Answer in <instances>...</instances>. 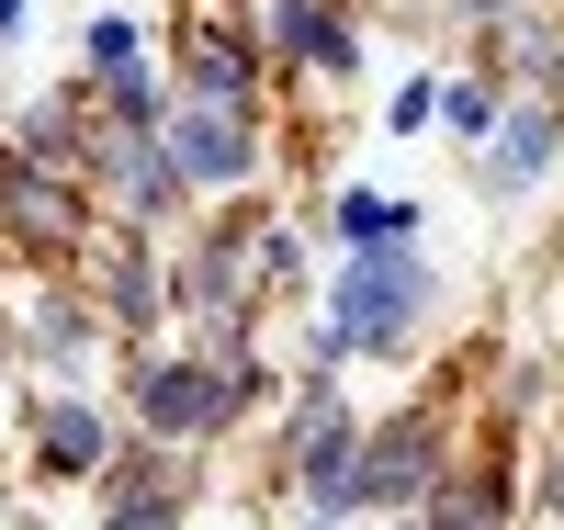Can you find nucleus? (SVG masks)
I'll return each instance as SVG.
<instances>
[{
    "label": "nucleus",
    "mask_w": 564,
    "mask_h": 530,
    "mask_svg": "<svg viewBox=\"0 0 564 530\" xmlns=\"http://www.w3.org/2000/svg\"><path fill=\"white\" fill-rule=\"evenodd\" d=\"M406 316H417V260L384 237V249H361L339 271V350L350 339H406Z\"/></svg>",
    "instance_id": "obj_1"
},
{
    "label": "nucleus",
    "mask_w": 564,
    "mask_h": 530,
    "mask_svg": "<svg viewBox=\"0 0 564 530\" xmlns=\"http://www.w3.org/2000/svg\"><path fill=\"white\" fill-rule=\"evenodd\" d=\"M430 463H441V441H430V418H395V429H372V452L350 463V497H372V508H395V497H417V486H430Z\"/></svg>",
    "instance_id": "obj_2"
},
{
    "label": "nucleus",
    "mask_w": 564,
    "mask_h": 530,
    "mask_svg": "<svg viewBox=\"0 0 564 530\" xmlns=\"http://www.w3.org/2000/svg\"><path fill=\"white\" fill-rule=\"evenodd\" d=\"M249 383L238 372H193V361H159L148 383H135V407H148V429H215L226 407H238Z\"/></svg>",
    "instance_id": "obj_3"
},
{
    "label": "nucleus",
    "mask_w": 564,
    "mask_h": 530,
    "mask_svg": "<svg viewBox=\"0 0 564 530\" xmlns=\"http://www.w3.org/2000/svg\"><path fill=\"white\" fill-rule=\"evenodd\" d=\"M159 159H170V181H238V170H249V136L204 102V113H181V125H170V148H159Z\"/></svg>",
    "instance_id": "obj_4"
},
{
    "label": "nucleus",
    "mask_w": 564,
    "mask_h": 530,
    "mask_svg": "<svg viewBox=\"0 0 564 530\" xmlns=\"http://www.w3.org/2000/svg\"><path fill=\"white\" fill-rule=\"evenodd\" d=\"M294 463H305V486L316 497H350V418H339V396H305V429H294Z\"/></svg>",
    "instance_id": "obj_5"
},
{
    "label": "nucleus",
    "mask_w": 564,
    "mask_h": 530,
    "mask_svg": "<svg viewBox=\"0 0 564 530\" xmlns=\"http://www.w3.org/2000/svg\"><path fill=\"white\" fill-rule=\"evenodd\" d=\"M553 148H564V125H553L542 102H531V113H508V136H497V181H508V192L542 181V170H553Z\"/></svg>",
    "instance_id": "obj_6"
},
{
    "label": "nucleus",
    "mask_w": 564,
    "mask_h": 530,
    "mask_svg": "<svg viewBox=\"0 0 564 530\" xmlns=\"http://www.w3.org/2000/svg\"><path fill=\"white\" fill-rule=\"evenodd\" d=\"M12 226H34L45 249H68V237H79V204H68L45 170H12Z\"/></svg>",
    "instance_id": "obj_7"
},
{
    "label": "nucleus",
    "mask_w": 564,
    "mask_h": 530,
    "mask_svg": "<svg viewBox=\"0 0 564 530\" xmlns=\"http://www.w3.org/2000/svg\"><path fill=\"white\" fill-rule=\"evenodd\" d=\"M181 294H193V305H204V316L226 327V316H238V294H249V271H238V249H226V237H215V249L193 260V282H181Z\"/></svg>",
    "instance_id": "obj_8"
},
{
    "label": "nucleus",
    "mask_w": 564,
    "mask_h": 530,
    "mask_svg": "<svg viewBox=\"0 0 564 530\" xmlns=\"http://www.w3.org/2000/svg\"><path fill=\"white\" fill-rule=\"evenodd\" d=\"M282 45H294V57H316V68H350V23L305 12V0H282Z\"/></svg>",
    "instance_id": "obj_9"
},
{
    "label": "nucleus",
    "mask_w": 564,
    "mask_h": 530,
    "mask_svg": "<svg viewBox=\"0 0 564 530\" xmlns=\"http://www.w3.org/2000/svg\"><path fill=\"white\" fill-rule=\"evenodd\" d=\"M45 463L90 474V463H102V418H90V407H45Z\"/></svg>",
    "instance_id": "obj_10"
},
{
    "label": "nucleus",
    "mask_w": 564,
    "mask_h": 530,
    "mask_svg": "<svg viewBox=\"0 0 564 530\" xmlns=\"http://www.w3.org/2000/svg\"><path fill=\"white\" fill-rule=\"evenodd\" d=\"M193 90H204V102L226 113V102H238V90H249V57H238V45H226V34H193Z\"/></svg>",
    "instance_id": "obj_11"
},
{
    "label": "nucleus",
    "mask_w": 564,
    "mask_h": 530,
    "mask_svg": "<svg viewBox=\"0 0 564 530\" xmlns=\"http://www.w3.org/2000/svg\"><path fill=\"white\" fill-rule=\"evenodd\" d=\"M113 181H124V204H170V192H181V181H170V159L148 148V136H135V148H113Z\"/></svg>",
    "instance_id": "obj_12"
},
{
    "label": "nucleus",
    "mask_w": 564,
    "mask_h": 530,
    "mask_svg": "<svg viewBox=\"0 0 564 530\" xmlns=\"http://www.w3.org/2000/svg\"><path fill=\"white\" fill-rule=\"evenodd\" d=\"M339 226L361 237V249H384V237H406V215H395V204H372V192H350V204H339Z\"/></svg>",
    "instance_id": "obj_13"
},
{
    "label": "nucleus",
    "mask_w": 564,
    "mask_h": 530,
    "mask_svg": "<svg viewBox=\"0 0 564 530\" xmlns=\"http://www.w3.org/2000/svg\"><path fill=\"white\" fill-rule=\"evenodd\" d=\"M90 68H102V79H135V23H90Z\"/></svg>",
    "instance_id": "obj_14"
},
{
    "label": "nucleus",
    "mask_w": 564,
    "mask_h": 530,
    "mask_svg": "<svg viewBox=\"0 0 564 530\" xmlns=\"http://www.w3.org/2000/svg\"><path fill=\"white\" fill-rule=\"evenodd\" d=\"M159 305V282H148V260H113V316H148Z\"/></svg>",
    "instance_id": "obj_15"
},
{
    "label": "nucleus",
    "mask_w": 564,
    "mask_h": 530,
    "mask_svg": "<svg viewBox=\"0 0 564 530\" xmlns=\"http://www.w3.org/2000/svg\"><path fill=\"white\" fill-rule=\"evenodd\" d=\"M23 12H34V0H0V34H23Z\"/></svg>",
    "instance_id": "obj_16"
},
{
    "label": "nucleus",
    "mask_w": 564,
    "mask_h": 530,
    "mask_svg": "<svg viewBox=\"0 0 564 530\" xmlns=\"http://www.w3.org/2000/svg\"><path fill=\"white\" fill-rule=\"evenodd\" d=\"M553 508H564V463H553Z\"/></svg>",
    "instance_id": "obj_17"
}]
</instances>
